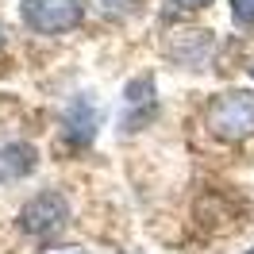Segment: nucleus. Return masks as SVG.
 Instances as JSON below:
<instances>
[{
	"label": "nucleus",
	"instance_id": "nucleus-7",
	"mask_svg": "<svg viewBox=\"0 0 254 254\" xmlns=\"http://www.w3.org/2000/svg\"><path fill=\"white\" fill-rule=\"evenodd\" d=\"M177 8H185V12H200V8H208L212 0H174Z\"/></svg>",
	"mask_w": 254,
	"mask_h": 254
},
{
	"label": "nucleus",
	"instance_id": "nucleus-6",
	"mask_svg": "<svg viewBox=\"0 0 254 254\" xmlns=\"http://www.w3.org/2000/svg\"><path fill=\"white\" fill-rule=\"evenodd\" d=\"M231 16L239 27H254V0H231Z\"/></svg>",
	"mask_w": 254,
	"mask_h": 254
},
{
	"label": "nucleus",
	"instance_id": "nucleus-10",
	"mask_svg": "<svg viewBox=\"0 0 254 254\" xmlns=\"http://www.w3.org/2000/svg\"><path fill=\"white\" fill-rule=\"evenodd\" d=\"M251 77H254V65H251Z\"/></svg>",
	"mask_w": 254,
	"mask_h": 254
},
{
	"label": "nucleus",
	"instance_id": "nucleus-4",
	"mask_svg": "<svg viewBox=\"0 0 254 254\" xmlns=\"http://www.w3.org/2000/svg\"><path fill=\"white\" fill-rule=\"evenodd\" d=\"M39 166V150L31 143H4L0 146V185H16Z\"/></svg>",
	"mask_w": 254,
	"mask_h": 254
},
{
	"label": "nucleus",
	"instance_id": "nucleus-1",
	"mask_svg": "<svg viewBox=\"0 0 254 254\" xmlns=\"http://www.w3.org/2000/svg\"><path fill=\"white\" fill-rule=\"evenodd\" d=\"M208 131L220 143L254 139V93L251 89H235V93L216 96L208 104Z\"/></svg>",
	"mask_w": 254,
	"mask_h": 254
},
{
	"label": "nucleus",
	"instance_id": "nucleus-5",
	"mask_svg": "<svg viewBox=\"0 0 254 254\" xmlns=\"http://www.w3.org/2000/svg\"><path fill=\"white\" fill-rule=\"evenodd\" d=\"M65 135H73V143H77V146L93 143V135H96V108H89V100H77L73 108L65 112Z\"/></svg>",
	"mask_w": 254,
	"mask_h": 254
},
{
	"label": "nucleus",
	"instance_id": "nucleus-11",
	"mask_svg": "<svg viewBox=\"0 0 254 254\" xmlns=\"http://www.w3.org/2000/svg\"><path fill=\"white\" fill-rule=\"evenodd\" d=\"M247 254H254V247H251V251H247Z\"/></svg>",
	"mask_w": 254,
	"mask_h": 254
},
{
	"label": "nucleus",
	"instance_id": "nucleus-8",
	"mask_svg": "<svg viewBox=\"0 0 254 254\" xmlns=\"http://www.w3.org/2000/svg\"><path fill=\"white\" fill-rule=\"evenodd\" d=\"M43 254H89V251H81V247H47Z\"/></svg>",
	"mask_w": 254,
	"mask_h": 254
},
{
	"label": "nucleus",
	"instance_id": "nucleus-2",
	"mask_svg": "<svg viewBox=\"0 0 254 254\" xmlns=\"http://www.w3.org/2000/svg\"><path fill=\"white\" fill-rule=\"evenodd\" d=\"M23 23L39 35H65L81 27L85 19V4L81 0H23L19 4Z\"/></svg>",
	"mask_w": 254,
	"mask_h": 254
},
{
	"label": "nucleus",
	"instance_id": "nucleus-9",
	"mask_svg": "<svg viewBox=\"0 0 254 254\" xmlns=\"http://www.w3.org/2000/svg\"><path fill=\"white\" fill-rule=\"evenodd\" d=\"M0 43H4V23H0Z\"/></svg>",
	"mask_w": 254,
	"mask_h": 254
},
{
	"label": "nucleus",
	"instance_id": "nucleus-3",
	"mask_svg": "<svg viewBox=\"0 0 254 254\" xmlns=\"http://www.w3.org/2000/svg\"><path fill=\"white\" fill-rule=\"evenodd\" d=\"M69 220V204L62 192H35L27 204L19 208V227L35 239H47L54 231H62Z\"/></svg>",
	"mask_w": 254,
	"mask_h": 254
}]
</instances>
